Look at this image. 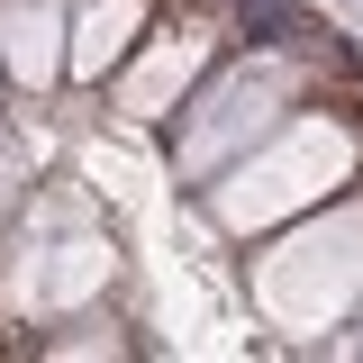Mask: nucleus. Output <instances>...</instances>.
Listing matches in <instances>:
<instances>
[{
	"instance_id": "nucleus-1",
	"label": "nucleus",
	"mask_w": 363,
	"mask_h": 363,
	"mask_svg": "<svg viewBox=\"0 0 363 363\" xmlns=\"http://www.w3.org/2000/svg\"><path fill=\"white\" fill-rule=\"evenodd\" d=\"M236 18H245V28H255L264 45H281L291 28H300V9H291V0H236Z\"/></svg>"
}]
</instances>
